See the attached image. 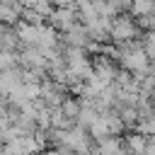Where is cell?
Returning a JSON list of instances; mask_svg holds the SVG:
<instances>
[{"instance_id":"1","label":"cell","mask_w":155,"mask_h":155,"mask_svg":"<svg viewBox=\"0 0 155 155\" xmlns=\"http://www.w3.org/2000/svg\"><path fill=\"white\" fill-rule=\"evenodd\" d=\"M119 63H121V68H126V70H131L136 75H143L150 68V56L143 48V44L138 46V44L131 41V44H121L119 46Z\"/></svg>"},{"instance_id":"2","label":"cell","mask_w":155,"mask_h":155,"mask_svg":"<svg viewBox=\"0 0 155 155\" xmlns=\"http://www.w3.org/2000/svg\"><path fill=\"white\" fill-rule=\"evenodd\" d=\"M138 29H140V24H138V22H133V19H131V17H126V15H121V17H116V19L111 22L109 36H111L116 44H131V41L136 39Z\"/></svg>"},{"instance_id":"3","label":"cell","mask_w":155,"mask_h":155,"mask_svg":"<svg viewBox=\"0 0 155 155\" xmlns=\"http://www.w3.org/2000/svg\"><path fill=\"white\" fill-rule=\"evenodd\" d=\"M90 136H92V133H90L85 126L75 124V126H70V128L63 131V143H61V145H68V148H73L75 153H85V150H90Z\"/></svg>"},{"instance_id":"4","label":"cell","mask_w":155,"mask_h":155,"mask_svg":"<svg viewBox=\"0 0 155 155\" xmlns=\"http://www.w3.org/2000/svg\"><path fill=\"white\" fill-rule=\"evenodd\" d=\"M48 19H51V24H53L58 31H68L70 27L78 24L80 15L75 12V7H56V10L48 15Z\"/></svg>"},{"instance_id":"5","label":"cell","mask_w":155,"mask_h":155,"mask_svg":"<svg viewBox=\"0 0 155 155\" xmlns=\"http://www.w3.org/2000/svg\"><path fill=\"white\" fill-rule=\"evenodd\" d=\"M24 2L22 0H0V19L2 24H15L24 15Z\"/></svg>"},{"instance_id":"6","label":"cell","mask_w":155,"mask_h":155,"mask_svg":"<svg viewBox=\"0 0 155 155\" xmlns=\"http://www.w3.org/2000/svg\"><path fill=\"white\" fill-rule=\"evenodd\" d=\"M63 34H65L63 41H65L68 46H82V48H87V44L92 41V39H90V31H87L85 24H75V27H70V29L63 31Z\"/></svg>"},{"instance_id":"7","label":"cell","mask_w":155,"mask_h":155,"mask_svg":"<svg viewBox=\"0 0 155 155\" xmlns=\"http://www.w3.org/2000/svg\"><path fill=\"white\" fill-rule=\"evenodd\" d=\"M94 153L97 155H126V145L119 140V136H107V138L97 140Z\"/></svg>"},{"instance_id":"8","label":"cell","mask_w":155,"mask_h":155,"mask_svg":"<svg viewBox=\"0 0 155 155\" xmlns=\"http://www.w3.org/2000/svg\"><path fill=\"white\" fill-rule=\"evenodd\" d=\"M145 148H148V138H145V133H140V131L128 133V138H126V150H128L131 155H143Z\"/></svg>"},{"instance_id":"9","label":"cell","mask_w":155,"mask_h":155,"mask_svg":"<svg viewBox=\"0 0 155 155\" xmlns=\"http://www.w3.org/2000/svg\"><path fill=\"white\" fill-rule=\"evenodd\" d=\"M80 107H82V99H78V97H65V99H63V104H61L63 114H68V116H70V119H75V121H78Z\"/></svg>"},{"instance_id":"10","label":"cell","mask_w":155,"mask_h":155,"mask_svg":"<svg viewBox=\"0 0 155 155\" xmlns=\"http://www.w3.org/2000/svg\"><path fill=\"white\" fill-rule=\"evenodd\" d=\"M153 10H155V0H133V5H131V15H136V17L153 15Z\"/></svg>"},{"instance_id":"11","label":"cell","mask_w":155,"mask_h":155,"mask_svg":"<svg viewBox=\"0 0 155 155\" xmlns=\"http://www.w3.org/2000/svg\"><path fill=\"white\" fill-rule=\"evenodd\" d=\"M138 131L145 133V136H155V114L140 119V121H138Z\"/></svg>"},{"instance_id":"12","label":"cell","mask_w":155,"mask_h":155,"mask_svg":"<svg viewBox=\"0 0 155 155\" xmlns=\"http://www.w3.org/2000/svg\"><path fill=\"white\" fill-rule=\"evenodd\" d=\"M143 48L148 51L150 61L155 63V31H145V36H143Z\"/></svg>"}]
</instances>
